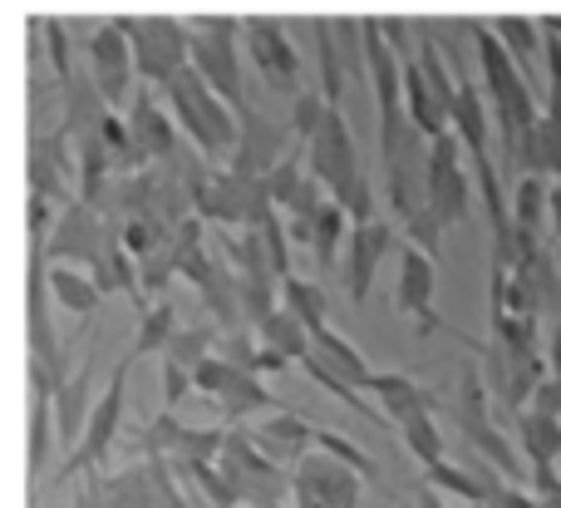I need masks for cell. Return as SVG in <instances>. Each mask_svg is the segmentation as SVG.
<instances>
[{
	"label": "cell",
	"mask_w": 561,
	"mask_h": 508,
	"mask_svg": "<svg viewBox=\"0 0 561 508\" xmlns=\"http://www.w3.org/2000/svg\"><path fill=\"white\" fill-rule=\"evenodd\" d=\"M424 484H434L438 494H448V499H458V504H473V508H493L507 494V474H497L493 464H483V460H478L473 470H463V464H454V460L424 464Z\"/></svg>",
	"instance_id": "cell-17"
},
{
	"label": "cell",
	"mask_w": 561,
	"mask_h": 508,
	"mask_svg": "<svg viewBox=\"0 0 561 508\" xmlns=\"http://www.w3.org/2000/svg\"><path fill=\"white\" fill-rule=\"evenodd\" d=\"M454 420L458 430H463V440L473 444V454L483 464H493L497 474H507L513 479L517 474V454H513V440H507L503 430H497L493 420V395H488V375L478 371L473 361L458 371V400H454Z\"/></svg>",
	"instance_id": "cell-6"
},
{
	"label": "cell",
	"mask_w": 561,
	"mask_h": 508,
	"mask_svg": "<svg viewBox=\"0 0 561 508\" xmlns=\"http://www.w3.org/2000/svg\"><path fill=\"white\" fill-rule=\"evenodd\" d=\"M359 494H365V474L325 450L306 454L290 470V504L296 508H359Z\"/></svg>",
	"instance_id": "cell-10"
},
{
	"label": "cell",
	"mask_w": 561,
	"mask_h": 508,
	"mask_svg": "<svg viewBox=\"0 0 561 508\" xmlns=\"http://www.w3.org/2000/svg\"><path fill=\"white\" fill-rule=\"evenodd\" d=\"M296 35L310 39V55H316V89L330 99V104H345V59H340V45H335V25H330V15H300V20H286Z\"/></svg>",
	"instance_id": "cell-18"
},
{
	"label": "cell",
	"mask_w": 561,
	"mask_h": 508,
	"mask_svg": "<svg viewBox=\"0 0 561 508\" xmlns=\"http://www.w3.org/2000/svg\"><path fill=\"white\" fill-rule=\"evenodd\" d=\"M316 450H325V454H335V460H345L350 470H359L365 479L375 474V460H369V454L359 450V444H350L345 434H335V430H316Z\"/></svg>",
	"instance_id": "cell-40"
},
{
	"label": "cell",
	"mask_w": 561,
	"mask_h": 508,
	"mask_svg": "<svg viewBox=\"0 0 561 508\" xmlns=\"http://www.w3.org/2000/svg\"><path fill=\"white\" fill-rule=\"evenodd\" d=\"M399 316L414 321L419 336L438 331V257L424 247L404 242L399 247V276H394V296H389Z\"/></svg>",
	"instance_id": "cell-12"
},
{
	"label": "cell",
	"mask_w": 561,
	"mask_h": 508,
	"mask_svg": "<svg viewBox=\"0 0 561 508\" xmlns=\"http://www.w3.org/2000/svg\"><path fill=\"white\" fill-rule=\"evenodd\" d=\"M310 355H316L320 365H330L335 375H345L350 385H359V391L369 395V381H375V365L365 361V351H359L350 336H340L335 326H320V331H310Z\"/></svg>",
	"instance_id": "cell-23"
},
{
	"label": "cell",
	"mask_w": 561,
	"mask_h": 508,
	"mask_svg": "<svg viewBox=\"0 0 561 508\" xmlns=\"http://www.w3.org/2000/svg\"><path fill=\"white\" fill-rule=\"evenodd\" d=\"M434 25V45L438 55L448 59L458 79H473L478 69V35H473V20H428Z\"/></svg>",
	"instance_id": "cell-28"
},
{
	"label": "cell",
	"mask_w": 561,
	"mask_h": 508,
	"mask_svg": "<svg viewBox=\"0 0 561 508\" xmlns=\"http://www.w3.org/2000/svg\"><path fill=\"white\" fill-rule=\"evenodd\" d=\"M178 306L168 302V296H148V306H144V316H138V331H134V346H128V355L124 361H148V355H163L168 346H173V336H178Z\"/></svg>",
	"instance_id": "cell-25"
},
{
	"label": "cell",
	"mask_w": 561,
	"mask_h": 508,
	"mask_svg": "<svg viewBox=\"0 0 561 508\" xmlns=\"http://www.w3.org/2000/svg\"><path fill=\"white\" fill-rule=\"evenodd\" d=\"M350 227H355V217H350L345 207L330 197V203L320 207L316 227H310V252H316V262H320V272H325V276L340 272V252H345Z\"/></svg>",
	"instance_id": "cell-26"
},
{
	"label": "cell",
	"mask_w": 561,
	"mask_h": 508,
	"mask_svg": "<svg viewBox=\"0 0 561 508\" xmlns=\"http://www.w3.org/2000/svg\"><path fill=\"white\" fill-rule=\"evenodd\" d=\"M399 434H404V450L414 454L419 464H438V460H448L434 410H428V415H414V420H404V425H399Z\"/></svg>",
	"instance_id": "cell-35"
},
{
	"label": "cell",
	"mask_w": 561,
	"mask_h": 508,
	"mask_svg": "<svg viewBox=\"0 0 561 508\" xmlns=\"http://www.w3.org/2000/svg\"><path fill=\"white\" fill-rule=\"evenodd\" d=\"M369 395L379 400V410L389 415V425H404L414 420V415H428L434 410V395L424 391V385H414L404 371H375V381H369Z\"/></svg>",
	"instance_id": "cell-24"
},
{
	"label": "cell",
	"mask_w": 561,
	"mask_h": 508,
	"mask_svg": "<svg viewBox=\"0 0 561 508\" xmlns=\"http://www.w3.org/2000/svg\"><path fill=\"white\" fill-rule=\"evenodd\" d=\"M256 336H262V341L272 346V351L286 355L290 365H300V361L310 355V326L300 321V316H290L286 306H276V312L266 316L262 326H256Z\"/></svg>",
	"instance_id": "cell-29"
},
{
	"label": "cell",
	"mask_w": 561,
	"mask_h": 508,
	"mask_svg": "<svg viewBox=\"0 0 561 508\" xmlns=\"http://www.w3.org/2000/svg\"><path fill=\"white\" fill-rule=\"evenodd\" d=\"M118 223L94 203H69L59 207V223L45 242V262H69V267H94V257L108 242H118Z\"/></svg>",
	"instance_id": "cell-11"
},
{
	"label": "cell",
	"mask_w": 561,
	"mask_h": 508,
	"mask_svg": "<svg viewBox=\"0 0 561 508\" xmlns=\"http://www.w3.org/2000/svg\"><path fill=\"white\" fill-rule=\"evenodd\" d=\"M379 30H385V39L394 45V55L404 59H414L419 55V35H424V20H404V15H385L379 20Z\"/></svg>",
	"instance_id": "cell-39"
},
{
	"label": "cell",
	"mask_w": 561,
	"mask_h": 508,
	"mask_svg": "<svg viewBox=\"0 0 561 508\" xmlns=\"http://www.w3.org/2000/svg\"><path fill=\"white\" fill-rule=\"evenodd\" d=\"M542 351H547V375H557V381H561V316H547Z\"/></svg>",
	"instance_id": "cell-41"
},
{
	"label": "cell",
	"mask_w": 561,
	"mask_h": 508,
	"mask_svg": "<svg viewBox=\"0 0 561 508\" xmlns=\"http://www.w3.org/2000/svg\"><path fill=\"white\" fill-rule=\"evenodd\" d=\"M242 49L252 59L256 79L266 84V94H280V99H296L300 89V49L290 39V25L286 20H272V15H242Z\"/></svg>",
	"instance_id": "cell-8"
},
{
	"label": "cell",
	"mask_w": 561,
	"mask_h": 508,
	"mask_svg": "<svg viewBox=\"0 0 561 508\" xmlns=\"http://www.w3.org/2000/svg\"><path fill=\"white\" fill-rule=\"evenodd\" d=\"M138 59V79L153 89L173 84L193 65V25L178 15H118Z\"/></svg>",
	"instance_id": "cell-4"
},
{
	"label": "cell",
	"mask_w": 561,
	"mask_h": 508,
	"mask_svg": "<svg viewBox=\"0 0 561 508\" xmlns=\"http://www.w3.org/2000/svg\"><path fill=\"white\" fill-rule=\"evenodd\" d=\"M59 444V425H55V405L49 395H35V410H30V474H49V460H55Z\"/></svg>",
	"instance_id": "cell-31"
},
{
	"label": "cell",
	"mask_w": 561,
	"mask_h": 508,
	"mask_svg": "<svg viewBox=\"0 0 561 508\" xmlns=\"http://www.w3.org/2000/svg\"><path fill=\"white\" fill-rule=\"evenodd\" d=\"M330 25H335V45H340V59H345V75L350 79H365V84H369L365 15H330Z\"/></svg>",
	"instance_id": "cell-33"
},
{
	"label": "cell",
	"mask_w": 561,
	"mask_h": 508,
	"mask_svg": "<svg viewBox=\"0 0 561 508\" xmlns=\"http://www.w3.org/2000/svg\"><path fill=\"white\" fill-rule=\"evenodd\" d=\"M128 371H134V361H124L114 375H108V385L99 391L94 400V415H89L84 425V440H79V450L69 454V470H104V460L114 454L118 434H124V400H128Z\"/></svg>",
	"instance_id": "cell-13"
},
{
	"label": "cell",
	"mask_w": 561,
	"mask_h": 508,
	"mask_svg": "<svg viewBox=\"0 0 561 508\" xmlns=\"http://www.w3.org/2000/svg\"><path fill=\"white\" fill-rule=\"evenodd\" d=\"M517 440H523L527 464H557L561 460V415L523 405L517 410Z\"/></svg>",
	"instance_id": "cell-27"
},
{
	"label": "cell",
	"mask_w": 561,
	"mask_h": 508,
	"mask_svg": "<svg viewBox=\"0 0 561 508\" xmlns=\"http://www.w3.org/2000/svg\"><path fill=\"white\" fill-rule=\"evenodd\" d=\"M280 306H286L290 316H300V321L310 326V331H320V326H330V302H325V286L310 282V276H296L290 272L286 282H280Z\"/></svg>",
	"instance_id": "cell-30"
},
{
	"label": "cell",
	"mask_w": 561,
	"mask_h": 508,
	"mask_svg": "<svg viewBox=\"0 0 561 508\" xmlns=\"http://www.w3.org/2000/svg\"><path fill=\"white\" fill-rule=\"evenodd\" d=\"M193 25V69L217 89L222 99H232L237 109L247 104V69H242V15H197Z\"/></svg>",
	"instance_id": "cell-5"
},
{
	"label": "cell",
	"mask_w": 561,
	"mask_h": 508,
	"mask_svg": "<svg viewBox=\"0 0 561 508\" xmlns=\"http://www.w3.org/2000/svg\"><path fill=\"white\" fill-rule=\"evenodd\" d=\"M286 154H290V148H286V128H280L262 104H252V99H247V104H242V138H237V154L227 158V168L252 173V178H266Z\"/></svg>",
	"instance_id": "cell-16"
},
{
	"label": "cell",
	"mask_w": 561,
	"mask_h": 508,
	"mask_svg": "<svg viewBox=\"0 0 561 508\" xmlns=\"http://www.w3.org/2000/svg\"><path fill=\"white\" fill-rule=\"evenodd\" d=\"M256 444H262L266 454L280 464V470H296L306 454H316V425L300 420L296 410H272L262 415V425H256Z\"/></svg>",
	"instance_id": "cell-21"
},
{
	"label": "cell",
	"mask_w": 561,
	"mask_h": 508,
	"mask_svg": "<svg viewBox=\"0 0 561 508\" xmlns=\"http://www.w3.org/2000/svg\"><path fill=\"white\" fill-rule=\"evenodd\" d=\"M79 39V55H84V69L94 79V89L108 99L114 109H128V99L138 94V59L134 45H128L124 20H69Z\"/></svg>",
	"instance_id": "cell-3"
},
{
	"label": "cell",
	"mask_w": 561,
	"mask_h": 508,
	"mask_svg": "<svg viewBox=\"0 0 561 508\" xmlns=\"http://www.w3.org/2000/svg\"><path fill=\"white\" fill-rule=\"evenodd\" d=\"M399 227H404V242L424 247V252H434V257H438V247H444V233H448L444 217H438L434 207H419V213H414V217H404Z\"/></svg>",
	"instance_id": "cell-38"
},
{
	"label": "cell",
	"mask_w": 561,
	"mask_h": 508,
	"mask_svg": "<svg viewBox=\"0 0 561 508\" xmlns=\"http://www.w3.org/2000/svg\"><path fill=\"white\" fill-rule=\"evenodd\" d=\"M306 163H310V173L325 183V193L335 197L355 223H369V217H375V183H369V173L359 168L345 109H330L325 124L306 138Z\"/></svg>",
	"instance_id": "cell-2"
},
{
	"label": "cell",
	"mask_w": 561,
	"mask_h": 508,
	"mask_svg": "<svg viewBox=\"0 0 561 508\" xmlns=\"http://www.w3.org/2000/svg\"><path fill=\"white\" fill-rule=\"evenodd\" d=\"M493 30L503 35L507 55L523 65V75L537 84V94H547V20H537V15H497Z\"/></svg>",
	"instance_id": "cell-20"
},
{
	"label": "cell",
	"mask_w": 561,
	"mask_h": 508,
	"mask_svg": "<svg viewBox=\"0 0 561 508\" xmlns=\"http://www.w3.org/2000/svg\"><path fill=\"white\" fill-rule=\"evenodd\" d=\"M330 109H335V104H330V99L320 94L316 84H306L296 99H290V134H296V138H310L320 124H325Z\"/></svg>",
	"instance_id": "cell-36"
},
{
	"label": "cell",
	"mask_w": 561,
	"mask_h": 508,
	"mask_svg": "<svg viewBox=\"0 0 561 508\" xmlns=\"http://www.w3.org/2000/svg\"><path fill=\"white\" fill-rule=\"evenodd\" d=\"M428 207L444 217V227H463L478 207V183L468 173V148L454 128L428 144Z\"/></svg>",
	"instance_id": "cell-9"
},
{
	"label": "cell",
	"mask_w": 561,
	"mask_h": 508,
	"mask_svg": "<svg viewBox=\"0 0 561 508\" xmlns=\"http://www.w3.org/2000/svg\"><path fill=\"white\" fill-rule=\"evenodd\" d=\"M124 118H128V128H134V144H138V154H144V163H163V158L178 154V134H183V128H178L163 89L138 84V94L128 99Z\"/></svg>",
	"instance_id": "cell-15"
},
{
	"label": "cell",
	"mask_w": 561,
	"mask_h": 508,
	"mask_svg": "<svg viewBox=\"0 0 561 508\" xmlns=\"http://www.w3.org/2000/svg\"><path fill=\"white\" fill-rule=\"evenodd\" d=\"M217 341H222V326L217 321H203V326H178V336H173V346H168L163 355H173V361H183V365H203L207 355H217Z\"/></svg>",
	"instance_id": "cell-34"
},
{
	"label": "cell",
	"mask_w": 561,
	"mask_h": 508,
	"mask_svg": "<svg viewBox=\"0 0 561 508\" xmlns=\"http://www.w3.org/2000/svg\"><path fill=\"white\" fill-rule=\"evenodd\" d=\"M94 400H99L94 395V361H84L55 395H49V405H55V425H59V450H69V454L79 450L84 425H89V415H94Z\"/></svg>",
	"instance_id": "cell-19"
},
{
	"label": "cell",
	"mask_w": 561,
	"mask_h": 508,
	"mask_svg": "<svg viewBox=\"0 0 561 508\" xmlns=\"http://www.w3.org/2000/svg\"><path fill=\"white\" fill-rule=\"evenodd\" d=\"M280 207L266 193V178L237 173V168H213L197 188V217L213 227H262Z\"/></svg>",
	"instance_id": "cell-7"
},
{
	"label": "cell",
	"mask_w": 561,
	"mask_h": 508,
	"mask_svg": "<svg viewBox=\"0 0 561 508\" xmlns=\"http://www.w3.org/2000/svg\"><path fill=\"white\" fill-rule=\"evenodd\" d=\"M45 286H49V302L59 306L65 316H79V321H89V316L104 306V286L94 282V272L89 267H69V262H49L45 267Z\"/></svg>",
	"instance_id": "cell-22"
},
{
	"label": "cell",
	"mask_w": 561,
	"mask_h": 508,
	"mask_svg": "<svg viewBox=\"0 0 561 508\" xmlns=\"http://www.w3.org/2000/svg\"><path fill=\"white\" fill-rule=\"evenodd\" d=\"M163 99H168V109H173L183 138L203 158L227 163V158L237 154V138H242V109H237L232 99L217 94L193 65H187L173 84H163Z\"/></svg>",
	"instance_id": "cell-1"
},
{
	"label": "cell",
	"mask_w": 561,
	"mask_h": 508,
	"mask_svg": "<svg viewBox=\"0 0 561 508\" xmlns=\"http://www.w3.org/2000/svg\"><path fill=\"white\" fill-rule=\"evenodd\" d=\"M300 371H306V381H316L320 391H330V395H335V400L345 405V410H355L359 420H385V415H375V405L365 400V391H359V385H350L345 375H335V371H330V365H320L316 355H306V361H300Z\"/></svg>",
	"instance_id": "cell-32"
},
{
	"label": "cell",
	"mask_w": 561,
	"mask_h": 508,
	"mask_svg": "<svg viewBox=\"0 0 561 508\" xmlns=\"http://www.w3.org/2000/svg\"><path fill=\"white\" fill-rule=\"evenodd\" d=\"M399 247V233L394 223H379V217H369V223H355L345 237V252H340V286H345L350 302H365L369 292H375V276L379 267H385V257Z\"/></svg>",
	"instance_id": "cell-14"
},
{
	"label": "cell",
	"mask_w": 561,
	"mask_h": 508,
	"mask_svg": "<svg viewBox=\"0 0 561 508\" xmlns=\"http://www.w3.org/2000/svg\"><path fill=\"white\" fill-rule=\"evenodd\" d=\"M158 381H163V410H178V405H183L187 395H197L193 365L173 361V355H163V361H158Z\"/></svg>",
	"instance_id": "cell-37"
},
{
	"label": "cell",
	"mask_w": 561,
	"mask_h": 508,
	"mask_svg": "<svg viewBox=\"0 0 561 508\" xmlns=\"http://www.w3.org/2000/svg\"><path fill=\"white\" fill-rule=\"evenodd\" d=\"M552 233L561 242V178H552Z\"/></svg>",
	"instance_id": "cell-42"
}]
</instances>
